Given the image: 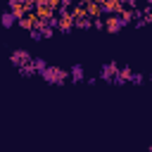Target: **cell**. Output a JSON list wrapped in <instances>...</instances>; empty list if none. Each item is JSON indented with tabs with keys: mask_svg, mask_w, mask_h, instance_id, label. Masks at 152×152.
<instances>
[{
	"mask_svg": "<svg viewBox=\"0 0 152 152\" xmlns=\"http://www.w3.org/2000/svg\"><path fill=\"white\" fill-rule=\"evenodd\" d=\"M12 57H14V59H12L14 64H21V62H26V59H28V52H26V50H17Z\"/></svg>",
	"mask_w": 152,
	"mask_h": 152,
	"instance_id": "cell-2",
	"label": "cell"
},
{
	"mask_svg": "<svg viewBox=\"0 0 152 152\" xmlns=\"http://www.w3.org/2000/svg\"><path fill=\"white\" fill-rule=\"evenodd\" d=\"M71 78H74V81H81V78H83V66H81V64L71 69Z\"/></svg>",
	"mask_w": 152,
	"mask_h": 152,
	"instance_id": "cell-3",
	"label": "cell"
},
{
	"mask_svg": "<svg viewBox=\"0 0 152 152\" xmlns=\"http://www.w3.org/2000/svg\"><path fill=\"white\" fill-rule=\"evenodd\" d=\"M43 74H45V78H48V81H52V83H55V81H57V83H62V81H64V71H62V69H45Z\"/></svg>",
	"mask_w": 152,
	"mask_h": 152,
	"instance_id": "cell-1",
	"label": "cell"
},
{
	"mask_svg": "<svg viewBox=\"0 0 152 152\" xmlns=\"http://www.w3.org/2000/svg\"><path fill=\"white\" fill-rule=\"evenodd\" d=\"M12 21H14V14L12 12H5L2 14V26H12Z\"/></svg>",
	"mask_w": 152,
	"mask_h": 152,
	"instance_id": "cell-4",
	"label": "cell"
}]
</instances>
